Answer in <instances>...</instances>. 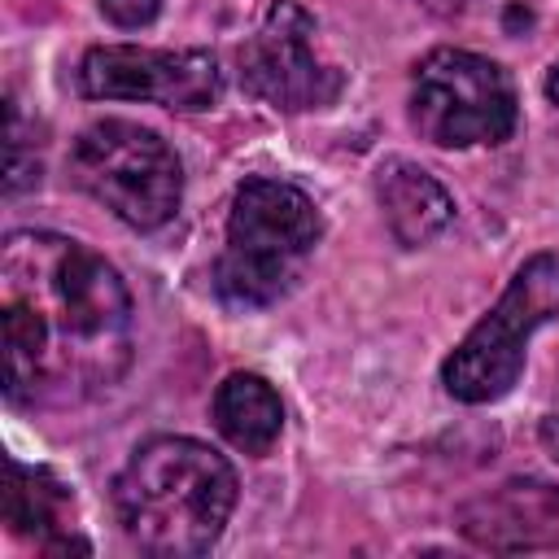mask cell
<instances>
[{
  "label": "cell",
  "instance_id": "obj_1",
  "mask_svg": "<svg viewBox=\"0 0 559 559\" xmlns=\"http://www.w3.org/2000/svg\"><path fill=\"white\" fill-rule=\"evenodd\" d=\"M0 349L13 406H79L114 389L135 358V310L114 262L61 231H9Z\"/></svg>",
  "mask_w": 559,
  "mask_h": 559
},
{
  "label": "cell",
  "instance_id": "obj_2",
  "mask_svg": "<svg viewBox=\"0 0 559 559\" xmlns=\"http://www.w3.org/2000/svg\"><path fill=\"white\" fill-rule=\"evenodd\" d=\"M236 467L197 437H153L114 476L122 537L157 559L205 555L236 507Z\"/></svg>",
  "mask_w": 559,
  "mask_h": 559
},
{
  "label": "cell",
  "instance_id": "obj_3",
  "mask_svg": "<svg viewBox=\"0 0 559 559\" xmlns=\"http://www.w3.org/2000/svg\"><path fill=\"white\" fill-rule=\"evenodd\" d=\"M323 236V214L288 179L253 175L231 192L227 240L214 262V288L236 310L275 306Z\"/></svg>",
  "mask_w": 559,
  "mask_h": 559
},
{
  "label": "cell",
  "instance_id": "obj_4",
  "mask_svg": "<svg viewBox=\"0 0 559 559\" xmlns=\"http://www.w3.org/2000/svg\"><path fill=\"white\" fill-rule=\"evenodd\" d=\"M66 170L74 188H83L135 231L166 227L183 201L179 153L153 127L127 118H100L83 127L70 144Z\"/></svg>",
  "mask_w": 559,
  "mask_h": 559
},
{
  "label": "cell",
  "instance_id": "obj_5",
  "mask_svg": "<svg viewBox=\"0 0 559 559\" xmlns=\"http://www.w3.org/2000/svg\"><path fill=\"white\" fill-rule=\"evenodd\" d=\"M550 319H559V253H533L502 288L498 306L441 362L445 393L467 406L507 397L524 371L533 332Z\"/></svg>",
  "mask_w": 559,
  "mask_h": 559
},
{
  "label": "cell",
  "instance_id": "obj_6",
  "mask_svg": "<svg viewBox=\"0 0 559 559\" xmlns=\"http://www.w3.org/2000/svg\"><path fill=\"white\" fill-rule=\"evenodd\" d=\"M520 122L507 70L467 48H432L411 74V127L437 148L502 144Z\"/></svg>",
  "mask_w": 559,
  "mask_h": 559
},
{
  "label": "cell",
  "instance_id": "obj_7",
  "mask_svg": "<svg viewBox=\"0 0 559 559\" xmlns=\"http://www.w3.org/2000/svg\"><path fill=\"white\" fill-rule=\"evenodd\" d=\"M236 70L240 87L280 114L323 109L345 87V74L314 52V17L297 0L266 4L258 31L236 48Z\"/></svg>",
  "mask_w": 559,
  "mask_h": 559
},
{
  "label": "cell",
  "instance_id": "obj_8",
  "mask_svg": "<svg viewBox=\"0 0 559 559\" xmlns=\"http://www.w3.org/2000/svg\"><path fill=\"white\" fill-rule=\"evenodd\" d=\"M74 79L87 100H148L179 114L214 109L223 100V70L210 48L100 44L83 52Z\"/></svg>",
  "mask_w": 559,
  "mask_h": 559
},
{
  "label": "cell",
  "instance_id": "obj_9",
  "mask_svg": "<svg viewBox=\"0 0 559 559\" xmlns=\"http://www.w3.org/2000/svg\"><path fill=\"white\" fill-rule=\"evenodd\" d=\"M459 533L498 555L559 550V489L546 480H502L459 511Z\"/></svg>",
  "mask_w": 559,
  "mask_h": 559
},
{
  "label": "cell",
  "instance_id": "obj_10",
  "mask_svg": "<svg viewBox=\"0 0 559 559\" xmlns=\"http://www.w3.org/2000/svg\"><path fill=\"white\" fill-rule=\"evenodd\" d=\"M0 520L9 524V533L31 537L48 555H87V542L74 537V498L48 467H26L17 459L4 463Z\"/></svg>",
  "mask_w": 559,
  "mask_h": 559
},
{
  "label": "cell",
  "instance_id": "obj_11",
  "mask_svg": "<svg viewBox=\"0 0 559 559\" xmlns=\"http://www.w3.org/2000/svg\"><path fill=\"white\" fill-rule=\"evenodd\" d=\"M376 201L384 210V223H389L393 240L406 245V249L428 245L454 218L450 192L419 162H406V157L380 162V170H376Z\"/></svg>",
  "mask_w": 559,
  "mask_h": 559
},
{
  "label": "cell",
  "instance_id": "obj_12",
  "mask_svg": "<svg viewBox=\"0 0 559 559\" xmlns=\"http://www.w3.org/2000/svg\"><path fill=\"white\" fill-rule=\"evenodd\" d=\"M210 419L227 445H236L249 459L271 454V445L284 432V402L271 389V380L253 371H231L210 402Z\"/></svg>",
  "mask_w": 559,
  "mask_h": 559
},
{
  "label": "cell",
  "instance_id": "obj_13",
  "mask_svg": "<svg viewBox=\"0 0 559 559\" xmlns=\"http://www.w3.org/2000/svg\"><path fill=\"white\" fill-rule=\"evenodd\" d=\"M100 13L122 31H140L162 13V0H100Z\"/></svg>",
  "mask_w": 559,
  "mask_h": 559
},
{
  "label": "cell",
  "instance_id": "obj_14",
  "mask_svg": "<svg viewBox=\"0 0 559 559\" xmlns=\"http://www.w3.org/2000/svg\"><path fill=\"white\" fill-rule=\"evenodd\" d=\"M537 437H542V450L559 463V415H546V419H542V428H537Z\"/></svg>",
  "mask_w": 559,
  "mask_h": 559
},
{
  "label": "cell",
  "instance_id": "obj_15",
  "mask_svg": "<svg viewBox=\"0 0 559 559\" xmlns=\"http://www.w3.org/2000/svg\"><path fill=\"white\" fill-rule=\"evenodd\" d=\"M428 13H437V17H454V13H463L472 0H419Z\"/></svg>",
  "mask_w": 559,
  "mask_h": 559
},
{
  "label": "cell",
  "instance_id": "obj_16",
  "mask_svg": "<svg viewBox=\"0 0 559 559\" xmlns=\"http://www.w3.org/2000/svg\"><path fill=\"white\" fill-rule=\"evenodd\" d=\"M546 96H550V100L559 105V61H555V66L546 70Z\"/></svg>",
  "mask_w": 559,
  "mask_h": 559
}]
</instances>
